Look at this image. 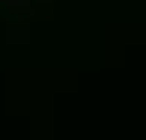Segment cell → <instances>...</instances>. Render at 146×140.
<instances>
[{"label": "cell", "instance_id": "obj_1", "mask_svg": "<svg viewBox=\"0 0 146 140\" xmlns=\"http://www.w3.org/2000/svg\"><path fill=\"white\" fill-rule=\"evenodd\" d=\"M0 3H6L9 9H27V0H0Z\"/></svg>", "mask_w": 146, "mask_h": 140}]
</instances>
